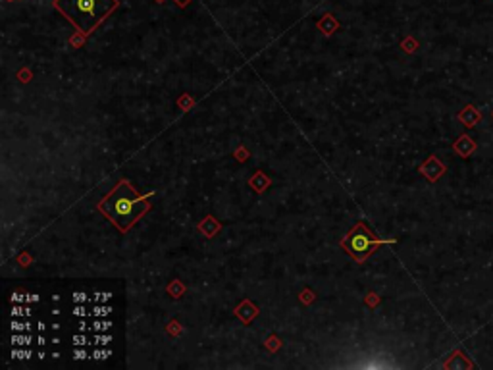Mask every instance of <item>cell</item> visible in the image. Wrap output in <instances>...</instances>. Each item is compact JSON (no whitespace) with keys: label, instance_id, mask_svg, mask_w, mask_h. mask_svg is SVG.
Returning <instances> with one entry per match:
<instances>
[{"label":"cell","instance_id":"cell-1","mask_svg":"<svg viewBox=\"0 0 493 370\" xmlns=\"http://www.w3.org/2000/svg\"><path fill=\"white\" fill-rule=\"evenodd\" d=\"M147 197H141V195L135 193L127 181H120L114 187L112 193L102 199L100 212L118 229L127 231L148 210Z\"/></svg>","mask_w":493,"mask_h":370},{"label":"cell","instance_id":"cell-7","mask_svg":"<svg viewBox=\"0 0 493 370\" xmlns=\"http://www.w3.org/2000/svg\"><path fill=\"white\" fill-rule=\"evenodd\" d=\"M175 2H177V4H179V6H185V4H187V2H189V0H175Z\"/></svg>","mask_w":493,"mask_h":370},{"label":"cell","instance_id":"cell-5","mask_svg":"<svg viewBox=\"0 0 493 370\" xmlns=\"http://www.w3.org/2000/svg\"><path fill=\"white\" fill-rule=\"evenodd\" d=\"M459 120L464 123L466 127H470V129H472V127H474V125H476V123L482 120V114H480V110H476V106L466 104L464 108H462V112L459 114Z\"/></svg>","mask_w":493,"mask_h":370},{"label":"cell","instance_id":"cell-8","mask_svg":"<svg viewBox=\"0 0 493 370\" xmlns=\"http://www.w3.org/2000/svg\"><path fill=\"white\" fill-rule=\"evenodd\" d=\"M491 116H493V114H491Z\"/></svg>","mask_w":493,"mask_h":370},{"label":"cell","instance_id":"cell-2","mask_svg":"<svg viewBox=\"0 0 493 370\" xmlns=\"http://www.w3.org/2000/svg\"><path fill=\"white\" fill-rule=\"evenodd\" d=\"M116 0H56V8L77 27L83 35H89L102 23L116 8Z\"/></svg>","mask_w":493,"mask_h":370},{"label":"cell","instance_id":"cell-3","mask_svg":"<svg viewBox=\"0 0 493 370\" xmlns=\"http://www.w3.org/2000/svg\"><path fill=\"white\" fill-rule=\"evenodd\" d=\"M395 239H376L374 233L366 228L364 224H356L355 228L347 233V237L343 239V249L349 255L355 258L356 262H362L368 256L372 255L374 251L381 245V243H393Z\"/></svg>","mask_w":493,"mask_h":370},{"label":"cell","instance_id":"cell-4","mask_svg":"<svg viewBox=\"0 0 493 370\" xmlns=\"http://www.w3.org/2000/svg\"><path fill=\"white\" fill-rule=\"evenodd\" d=\"M453 149H455V152H457L459 156H462V158H468V156H472V154L476 152L478 143L474 141L472 137H468V135H460L459 141L453 145Z\"/></svg>","mask_w":493,"mask_h":370},{"label":"cell","instance_id":"cell-6","mask_svg":"<svg viewBox=\"0 0 493 370\" xmlns=\"http://www.w3.org/2000/svg\"><path fill=\"white\" fill-rule=\"evenodd\" d=\"M443 172H445V166H443L442 162H437L435 158H430V162L426 166H422V174H426L432 181H435L437 177H442Z\"/></svg>","mask_w":493,"mask_h":370}]
</instances>
